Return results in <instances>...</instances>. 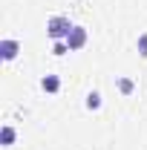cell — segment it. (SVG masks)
Here are the masks:
<instances>
[{"label": "cell", "instance_id": "1", "mask_svg": "<svg viewBox=\"0 0 147 150\" xmlns=\"http://www.w3.org/2000/svg\"><path fill=\"white\" fill-rule=\"evenodd\" d=\"M75 23L69 18H64V15H55V18L46 20V35L52 38V40H66V35H69V29H72Z\"/></svg>", "mask_w": 147, "mask_h": 150}, {"label": "cell", "instance_id": "2", "mask_svg": "<svg viewBox=\"0 0 147 150\" xmlns=\"http://www.w3.org/2000/svg\"><path fill=\"white\" fill-rule=\"evenodd\" d=\"M66 46H69V52L84 49V46H87V29H84V26H72L69 35H66Z\"/></svg>", "mask_w": 147, "mask_h": 150}, {"label": "cell", "instance_id": "3", "mask_svg": "<svg viewBox=\"0 0 147 150\" xmlns=\"http://www.w3.org/2000/svg\"><path fill=\"white\" fill-rule=\"evenodd\" d=\"M18 52H20V43L15 38H3V40H0V58H3V61H15Z\"/></svg>", "mask_w": 147, "mask_h": 150}, {"label": "cell", "instance_id": "4", "mask_svg": "<svg viewBox=\"0 0 147 150\" xmlns=\"http://www.w3.org/2000/svg\"><path fill=\"white\" fill-rule=\"evenodd\" d=\"M40 90L49 93V95H55L58 90H61V78H58V75H43V78H40Z\"/></svg>", "mask_w": 147, "mask_h": 150}, {"label": "cell", "instance_id": "5", "mask_svg": "<svg viewBox=\"0 0 147 150\" xmlns=\"http://www.w3.org/2000/svg\"><path fill=\"white\" fill-rule=\"evenodd\" d=\"M15 136H18V133H15V127H12V124H6V127L0 130V144H3V147L15 144Z\"/></svg>", "mask_w": 147, "mask_h": 150}, {"label": "cell", "instance_id": "6", "mask_svg": "<svg viewBox=\"0 0 147 150\" xmlns=\"http://www.w3.org/2000/svg\"><path fill=\"white\" fill-rule=\"evenodd\" d=\"M115 87H118V93H121V95H130L133 90H136L133 78H124V75H121V78H115Z\"/></svg>", "mask_w": 147, "mask_h": 150}, {"label": "cell", "instance_id": "7", "mask_svg": "<svg viewBox=\"0 0 147 150\" xmlns=\"http://www.w3.org/2000/svg\"><path fill=\"white\" fill-rule=\"evenodd\" d=\"M84 104H87V110H101V93H95V90H92V93L87 95V101H84Z\"/></svg>", "mask_w": 147, "mask_h": 150}, {"label": "cell", "instance_id": "8", "mask_svg": "<svg viewBox=\"0 0 147 150\" xmlns=\"http://www.w3.org/2000/svg\"><path fill=\"white\" fill-rule=\"evenodd\" d=\"M136 49H139V55L147 58V32L144 35H139V40H136Z\"/></svg>", "mask_w": 147, "mask_h": 150}, {"label": "cell", "instance_id": "9", "mask_svg": "<svg viewBox=\"0 0 147 150\" xmlns=\"http://www.w3.org/2000/svg\"><path fill=\"white\" fill-rule=\"evenodd\" d=\"M66 52H69V46H66V40H55V46H52V55H66Z\"/></svg>", "mask_w": 147, "mask_h": 150}]
</instances>
